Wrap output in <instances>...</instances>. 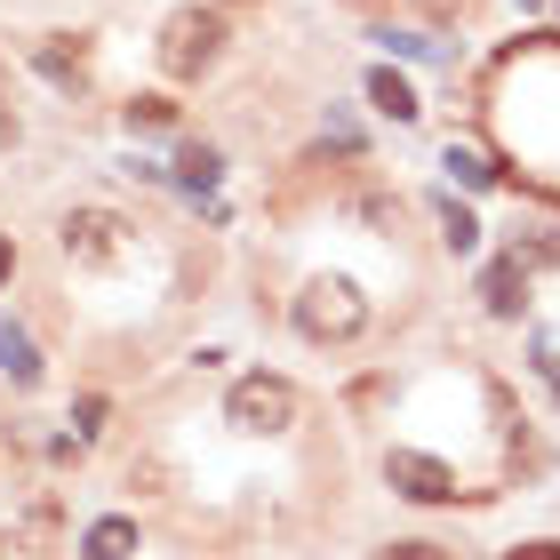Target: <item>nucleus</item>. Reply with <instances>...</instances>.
<instances>
[{"label": "nucleus", "mask_w": 560, "mask_h": 560, "mask_svg": "<svg viewBox=\"0 0 560 560\" xmlns=\"http://www.w3.org/2000/svg\"><path fill=\"white\" fill-rule=\"evenodd\" d=\"M296 328L313 345H345V337L369 328V296L352 289L345 272H320V280H304V296H296Z\"/></svg>", "instance_id": "obj_1"}, {"label": "nucleus", "mask_w": 560, "mask_h": 560, "mask_svg": "<svg viewBox=\"0 0 560 560\" xmlns=\"http://www.w3.org/2000/svg\"><path fill=\"white\" fill-rule=\"evenodd\" d=\"M217 57H224V16L217 9H176L161 24V72L168 81H200Z\"/></svg>", "instance_id": "obj_2"}, {"label": "nucleus", "mask_w": 560, "mask_h": 560, "mask_svg": "<svg viewBox=\"0 0 560 560\" xmlns=\"http://www.w3.org/2000/svg\"><path fill=\"white\" fill-rule=\"evenodd\" d=\"M57 241H65V257L81 265V272H120V265L137 257V233H129L113 209H72Z\"/></svg>", "instance_id": "obj_3"}, {"label": "nucleus", "mask_w": 560, "mask_h": 560, "mask_svg": "<svg viewBox=\"0 0 560 560\" xmlns=\"http://www.w3.org/2000/svg\"><path fill=\"white\" fill-rule=\"evenodd\" d=\"M224 424H233V432H289L296 424L289 376H241L233 400H224Z\"/></svg>", "instance_id": "obj_4"}, {"label": "nucleus", "mask_w": 560, "mask_h": 560, "mask_svg": "<svg viewBox=\"0 0 560 560\" xmlns=\"http://www.w3.org/2000/svg\"><path fill=\"white\" fill-rule=\"evenodd\" d=\"M385 480H393L409 504H448V497H456V472L441 465V456H417V448H393V456H385Z\"/></svg>", "instance_id": "obj_5"}, {"label": "nucleus", "mask_w": 560, "mask_h": 560, "mask_svg": "<svg viewBox=\"0 0 560 560\" xmlns=\"http://www.w3.org/2000/svg\"><path fill=\"white\" fill-rule=\"evenodd\" d=\"M33 65H40L57 89H81V81H89V48H81V40H65V33H57V40H40V48H33Z\"/></svg>", "instance_id": "obj_6"}, {"label": "nucleus", "mask_w": 560, "mask_h": 560, "mask_svg": "<svg viewBox=\"0 0 560 560\" xmlns=\"http://www.w3.org/2000/svg\"><path fill=\"white\" fill-rule=\"evenodd\" d=\"M0 369H9L16 385H40V352H33V337H24L16 320H0Z\"/></svg>", "instance_id": "obj_7"}, {"label": "nucleus", "mask_w": 560, "mask_h": 560, "mask_svg": "<svg viewBox=\"0 0 560 560\" xmlns=\"http://www.w3.org/2000/svg\"><path fill=\"white\" fill-rule=\"evenodd\" d=\"M81 552H89V560H129V552H137V521H89Z\"/></svg>", "instance_id": "obj_8"}, {"label": "nucleus", "mask_w": 560, "mask_h": 560, "mask_svg": "<svg viewBox=\"0 0 560 560\" xmlns=\"http://www.w3.org/2000/svg\"><path fill=\"white\" fill-rule=\"evenodd\" d=\"M504 257H513L521 272H552V265H560V233H545V224H537V233H513Z\"/></svg>", "instance_id": "obj_9"}, {"label": "nucleus", "mask_w": 560, "mask_h": 560, "mask_svg": "<svg viewBox=\"0 0 560 560\" xmlns=\"http://www.w3.org/2000/svg\"><path fill=\"white\" fill-rule=\"evenodd\" d=\"M369 105L393 113V120H417V89L400 81V72H369Z\"/></svg>", "instance_id": "obj_10"}, {"label": "nucleus", "mask_w": 560, "mask_h": 560, "mask_svg": "<svg viewBox=\"0 0 560 560\" xmlns=\"http://www.w3.org/2000/svg\"><path fill=\"white\" fill-rule=\"evenodd\" d=\"M480 296H489V313H497V320H513V313H521V265H513V257H504V265H489Z\"/></svg>", "instance_id": "obj_11"}, {"label": "nucleus", "mask_w": 560, "mask_h": 560, "mask_svg": "<svg viewBox=\"0 0 560 560\" xmlns=\"http://www.w3.org/2000/svg\"><path fill=\"white\" fill-rule=\"evenodd\" d=\"M432 209H441V241H448V248H472V241H480V224H472V209H456L448 192L432 200Z\"/></svg>", "instance_id": "obj_12"}, {"label": "nucleus", "mask_w": 560, "mask_h": 560, "mask_svg": "<svg viewBox=\"0 0 560 560\" xmlns=\"http://www.w3.org/2000/svg\"><path fill=\"white\" fill-rule=\"evenodd\" d=\"M448 176H456V185H472V192H489V185H497V168L480 161V152H465V144H448Z\"/></svg>", "instance_id": "obj_13"}, {"label": "nucleus", "mask_w": 560, "mask_h": 560, "mask_svg": "<svg viewBox=\"0 0 560 560\" xmlns=\"http://www.w3.org/2000/svg\"><path fill=\"white\" fill-rule=\"evenodd\" d=\"M217 168H224V161H217L209 144H185V161H176V176H185L192 192H200V185H217Z\"/></svg>", "instance_id": "obj_14"}, {"label": "nucleus", "mask_w": 560, "mask_h": 560, "mask_svg": "<svg viewBox=\"0 0 560 560\" xmlns=\"http://www.w3.org/2000/svg\"><path fill=\"white\" fill-rule=\"evenodd\" d=\"M129 129H176V105H168V96H137V105H129Z\"/></svg>", "instance_id": "obj_15"}, {"label": "nucleus", "mask_w": 560, "mask_h": 560, "mask_svg": "<svg viewBox=\"0 0 560 560\" xmlns=\"http://www.w3.org/2000/svg\"><path fill=\"white\" fill-rule=\"evenodd\" d=\"M537 369L560 385V328H545V337H537Z\"/></svg>", "instance_id": "obj_16"}, {"label": "nucleus", "mask_w": 560, "mask_h": 560, "mask_svg": "<svg viewBox=\"0 0 560 560\" xmlns=\"http://www.w3.org/2000/svg\"><path fill=\"white\" fill-rule=\"evenodd\" d=\"M376 560H448V552H441V545H417V537H409V545H385Z\"/></svg>", "instance_id": "obj_17"}, {"label": "nucleus", "mask_w": 560, "mask_h": 560, "mask_svg": "<svg viewBox=\"0 0 560 560\" xmlns=\"http://www.w3.org/2000/svg\"><path fill=\"white\" fill-rule=\"evenodd\" d=\"M504 560H560V537H537V545H513Z\"/></svg>", "instance_id": "obj_18"}, {"label": "nucleus", "mask_w": 560, "mask_h": 560, "mask_svg": "<svg viewBox=\"0 0 560 560\" xmlns=\"http://www.w3.org/2000/svg\"><path fill=\"white\" fill-rule=\"evenodd\" d=\"M9 272H16V248H9V241H0V289H9Z\"/></svg>", "instance_id": "obj_19"}, {"label": "nucleus", "mask_w": 560, "mask_h": 560, "mask_svg": "<svg viewBox=\"0 0 560 560\" xmlns=\"http://www.w3.org/2000/svg\"><path fill=\"white\" fill-rule=\"evenodd\" d=\"M0 552H9V537H0Z\"/></svg>", "instance_id": "obj_20"}]
</instances>
